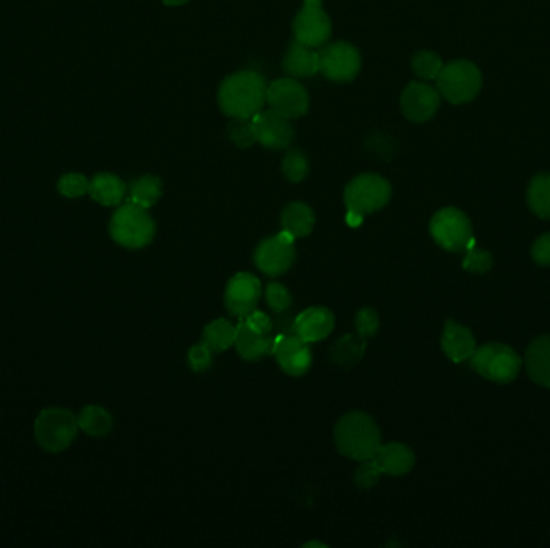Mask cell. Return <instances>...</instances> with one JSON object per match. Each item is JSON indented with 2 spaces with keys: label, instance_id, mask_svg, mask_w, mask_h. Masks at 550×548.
I'll return each instance as SVG.
<instances>
[{
  "label": "cell",
  "instance_id": "1",
  "mask_svg": "<svg viewBox=\"0 0 550 548\" xmlns=\"http://www.w3.org/2000/svg\"><path fill=\"white\" fill-rule=\"evenodd\" d=\"M266 94L268 84L264 76L253 69H245L224 79L217 94V104L229 118L250 119L262 112Z\"/></svg>",
  "mask_w": 550,
  "mask_h": 548
},
{
  "label": "cell",
  "instance_id": "2",
  "mask_svg": "<svg viewBox=\"0 0 550 548\" xmlns=\"http://www.w3.org/2000/svg\"><path fill=\"white\" fill-rule=\"evenodd\" d=\"M335 444L344 457L356 461L375 459L383 445L379 425L364 412H350L338 420Z\"/></svg>",
  "mask_w": 550,
  "mask_h": 548
},
{
  "label": "cell",
  "instance_id": "3",
  "mask_svg": "<svg viewBox=\"0 0 550 548\" xmlns=\"http://www.w3.org/2000/svg\"><path fill=\"white\" fill-rule=\"evenodd\" d=\"M108 229L118 245L141 250L153 242L157 227L147 209L129 201L115 211Z\"/></svg>",
  "mask_w": 550,
  "mask_h": 548
},
{
  "label": "cell",
  "instance_id": "4",
  "mask_svg": "<svg viewBox=\"0 0 550 548\" xmlns=\"http://www.w3.org/2000/svg\"><path fill=\"white\" fill-rule=\"evenodd\" d=\"M439 96L449 104L463 105L475 100L483 86L480 68L469 59H455L447 63L436 78Z\"/></svg>",
  "mask_w": 550,
  "mask_h": 548
},
{
  "label": "cell",
  "instance_id": "5",
  "mask_svg": "<svg viewBox=\"0 0 550 548\" xmlns=\"http://www.w3.org/2000/svg\"><path fill=\"white\" fill-rule=\"evenodd\" d=\"M78 430V416L68 408H44L34 423L36 441L47 452H63L73 444Z\"/></svg>",
  "mask_w": 550,
  "mask_h": 548
},
{
  "label": "cell",
  "instance_id": "6",
  "mask_svg": "<svg viewBox=\"0 0 550 548\" xmlns=\"http://www.w3.org/2000/svg\"><path fill=\"white\" fill-rule=\"evenodd\" d=\"M391 184L379 174H361L344 188V205L348 213L364 217L385 208L391 200Z\"/></svg>",
  "mask_w": 550,
  "mask_h": 548
},
{
  "label": "cell",
  "instance_id": "7",
  "mask_svg": "<svg viewBox=\"0 0 550 548\" xmlns=\"http://www.w3.org/2000/svg\"><path fill=\"white\" fill-rule=\"evenodd\" d=\"M470 365L483 379L507 385L518 377L521 359L510 346L491 342L476 349L473 356L470 357Z\"/></svg>",
  "mask_w": 550,
  "mask_h": 548
},
{
  "label": "cell",
  "instance_id": "8",
  "mask_svg": "<svg viewBox=\"0 0 550 548\" xmlns=\"http://www.w3.org/2000/svg\"><path fill=\"white\" fill-rule=\"evenodd\" d=\"M430 232L433 240L446 251H467L469 248L476 245L472 223L461 209H439L438 213L433 215Z\"/></svg>",
  "mask_w": 550,
  "mask_h": 548
},
{
  "label": "cell",
  "instance_id": "9",
  "mask_svg": "<svg viewBox=\"0 0 550 548\" xmlns=\"http://www.w3.org/2000/svg\"><path fill=\"white\" fill-rule=\"evenodd\" d=\"M361 53L350 42H334L319 52V73L328 81L351 82L361 71Z\"/></svg>",
  "mask_w": 550,
  "mask_h": 548
},
{
  "label": "cell",
  "instance_id": "10",
  "mask_svg": "<svg viewBox=\"0 0 550 548\" xmlns=\"http://www.w3.org/2000/svg\"><path fill=\"white\" fill-rule=\"evenodd\" d=\"M295 41L319 49L332 36V22L322 7V0H305L303 8L293 20Z\"/></svg>",
  "mask_w": 550,
  "mask_h": 548
},
{
  "label": "cell",
  "instance_id": "11",
  "mask_svg": "<svg viewBox=\"0 0 550 548\" xmlns=\"http://www.w3.org/2000/svg\"><path fill=\"white\" fill-rule=\"evenodd\" d=\"M295 240L287 230H282L275 237L262 240L254 250L253 260L261 272L270 277L285 274L295 262Z\"/></svg>",
  "mask_w": 550,
  "mask_h": 548
},
{
  "label": "cell",
  "instance_id": "12",
  "mask_svg": "<svg viewBox=\"0 0 550 548\" xmlns=\"http://www.w3.org/2000/svg\"><path fill=\"white\" fill-rule=\"evenodd\" d=\"M266 104L285 118H303L309 110V94L301 82L293 78H280L268 86Z\"/></svg>",
  "mask_w": 550,
  "mask_h": 548
},
{
  "label": "cell",
  "instance_id": "13",
  "mask_svg": "<svg viewBox=\"0 0 550 548\" xmlns=\"http://www.w3.org/2000/svg\"><path fill=\"white\" fill-rule=\"evenodd\" d=\"M272 356H275L279 367L290 377H303L313 365V351L309 348V342L301 340L293 332L274 338Z\"/></svg>",
  "mask_w": 550,
  "mask_h": 548
},
{
  "label": "cell",
  "instance_id": "14",
  "mask_svg": "<svg viewBox=\"0 0 550 548\" xmlns=\"http://www.w3.org/2000/svg\"><path fill=\"white\" fill-rule=\"evenodd\" d=\"M261 295L262 288L260 279L250 272H238L227 283L224 303L232 315L243 319L256 309Z\"/></svg>",
  "mask_w": 550,
  "mask_h": 548
},
{
  "label": "cell",
  "instance_id": "15",
  "mask_svg": "<svg viewBox=\"0 0 550 548\" xmlns=\"http://www.w3.org/2000/svg\"><path fill=\"white\" fill-rule=\"evenodd\" d=\"M441 96L438 89L432 87L426 82H410L406 89L402 90L401 110L402 114L412 123H426L436 114Z\"/></svg>",
  "mask_w": 550,
  "mask_h": 548
},
{
  "label": "cell",
  "instance_id": "16",
  "mask_svg": "<svg viewBox=\"0 0 550 548\" xmlns=\"http://www.w3.org/2000/svg\"><path fill=\"white\" fill-rule=\"evenodd\" d=\"M256 127V139L264 149L285 150L290 147L295 139V129L291 126V119L285 118L274 110L260 112L253 116Z\"/></svg>",
  "mask_w": 550,
  "mask_h": 548
},
{
  "label": "cell",
  "instance_id": "17",
  "mask_svg": "<svg viewBox=\"0 0 550 548\" xmlns=\"http://www.w3.org/2000/svg\"><path fill=\"white\" fill-rule=\"evenodd\" d=\"M334 314L327 307H307L295 317L293 322V333L298 334L301 340L313 344L325 340L328 334L334 332Z\"/></svg>",
  "mask_w": 550,
  "mask_h": 548
},
{
  "label": "cell",
  "instance_id": "18",
  "mask_svg": "<svg viewBox=\"0 0 550 548\" xmlns=\"http://www.w3.org/2000/svg\"><path fill=\"white\" fill-rule=\"evenodd\" d=\"M441 348L453 362L469 361L476 351L475 336L467 326L457 325L453 320H447L441 338Z\"/></svg>",
  "mask_w": 550,
  "mask_h": 548
},
{
  "label": "cell",
  "instance_id": "19",
  "mask_svg": "<svg viewBox=\"0 0 550 548\" xmlns=\"http://www.w3.org/2000/svg\"><path fill=\"white\" fill-rule=\"evenodd\" d=\"M283 71L290 78H309L319 73V52L313 47L291 41L283 57Z\"/></svg>",
  "mask_w": 550,
  "mask_h": 548
},
{
  "label": "cell",
  "instance_id": "20",
  "mask_svg": "<svg viewBox=\"0 0 550 548\" xmlns=\"http://www.w3.org/2000/svg\"><path fill=\"white\" fill-rule=\"evenodd\" d=\"M525 363L536 385L550 388V334L539 336L529 344Z\"/></svg>",
  "mask_w": 550,
  "mask_h": 548
},
{
  "label": "cell",
  "instance_id": "21",
  "mask_svg": "<svg viewBox=\"0 0 550 548\" xmlns=\"http://www.w3.org/2000/svg\"><path fill=\"white\" fill-rule=\"evenodd\" d=\"M375 461L379 463L381 473L402 476L409 473L416 465V455L408 445L391 443L380 447L379 453L375 455Z\"/></svg>",
  "mask_w": 550,
  "mask_h": 548
},
{
  "label": "cell",
  "instance_id": "22",
  "mask_svg": "<svg viewBox=\"0 0 550 548\" xmlns=\"http://www.w3.org/2000/svg\"><path fill=\"white\" fill-rule=\"evenodd\" d=\"M234 346L237 348V352L242 359L254 362V361H260L261 357L272 354L274 340L269 338V334L264 336V334L254 333L243 324V320H240Z\"/></svg>",
  "mask_w": 550,
  "mask_h": 548
},
{
  "label": "cell",
  "instance_id": "23",
  "mask_svg": "<svg viewBox=\"0 0 550 548\" xmlns=\"http://www.w3.org/2000/svg\"><path fill=\"white\" fill-rule=\"evenodd\" d=\"M127 187L118 176L102 172L90 180V198L104 206H118L126 196Z\"/></svg>",
  "mask_w": 550,
  "mask_h": 548
},
{
  "label": "cell",
  "instance_id": "24",
  "mask_svg": "<svg viewBox=\"0 0 550 548\" xmlns=\"http://www.w3.org/2000/svg\"><path fill=\"white\" fill-rule=\"evenodd\" d=\"M282 230H287L295 238H305L313 232L316 215L306 203L295 201L283 209Z\"/></svg>",
  "mask_w": 550,
  "mask_h": 548
},
{
  "label": "cell",
  "instance_id": "25",
  "mask_svg": "<svg viewBox=\"0 0 550 548\" xmlns=\"http://www.w3.org/2000/svg\"><path fill=\"white\" fill-rule=\"evenodd\" d=\"M129 201L134 203L141 208L149 209L155 206L161 195H163V184L161 178L157 176H142L129 186Z\"/></svg>",
  "mask_w": 550,
  "mask_h": 548
},
{
  "label": "cell",
  "instance_id": "26",
  "mask_svg": "<svg viewBox=\"0 0 550 548\" xmlns=\"http://www.w3.org/2000/svg\"><path fill=\"white\" fill-rule=\"evenodd\" d=\"M79 430L94 437H102L110 434L113 430V418L104 407L100 406H86L78 416Z\"/></svg>",
  "mask_w": 550,
  "mask_h": 548
},
{
  "label": "cell",
  "instance_id": "27",
  "mask_svg": "<svg viewBox=\"0 0 550 548\" xmlns=\"http://www.w3.org/2000/svg\"><path fill=\"white\" fill-rule=\"evenodd\" d=\"M237 336V326L229 320H213L203 330V342H206L213 352H224L234 346Z\"/></svg>",
  "mask_w": 550,
  "mask_h": 548
},
{
  "label": "cell",
  "instance_id": "28",
  "mask_svg": "<svg viewBox=\"0 0 550 548\" xmlns=\"http://www.w3.org/2000/svg\"><path fill=\"white\" fill-rule=\"evenodd\" d=\"M528 205L541 219H550V174H537L529 182Z\"/></svg>",
  "mask_w": 550,
  "mask_h": 548
},
{
  "label": "cell",
  "instance_id": "29",
  "mask_svg": "<svg viewBox=\"0 0 550 548\" xmlns=\"http://www.w3.org/2000/svg\"><path fill=\"white\" fill-rule=\"evenodd\" d=\"M364 348V344H359L351 334H346L342 340L335 342L332 348V361L343 367H351L361 359Z\"/></svg>",
  "mask_w": 550,
  "mask_h": 548
},
{
  "label": "cell",
  "instance_id": "30",
  "mask_svg": "<svg viewBox=\"0 0 550 548\" xmlns=\"http://www.w3.org/2000/svg\"><path fill=\"white\" fill-rule=\"evenodd\" d=\"M443 67L445 65L438 53L430 52V50L416 53L412 59L414 73L424 81H436Z\"/></svg>",
  "mask_w": 550,
  "mask_h": 548
},
{
  "label": "cell",
  "instance_id": "31",
  "mask_svg": "<svg viewBox=\"0 0 550 548\" xmlns=\"http://www.w3.org/2000/svg\"><path fill=\"white\" fill-rule=\"evenodd\" d=\"M282 172L285 178L293 184H299L301 180H305L309 172V161L305 153L299 150L289 151L283 158Z\"/></svg>",
  "mask_w": 550,
  "mask_h": 548
},
{
  "label": "cell",
  "instance_id": "32",
  "mask_svg": "<svg viewBox=\"0 0 550 548\" xmlns=\"http://www.w3.org/2000/svg\"><path fill=\"white\" fill-rule=\"evenodd\" d=\"M229 137L240 149L252 147L254 142H258L253 118L232 119V123L229 124Z\"/></svg>",
  "mask_w": 550,
  "mask_h": 548
},
{
  "label": "cell",
  "instance_id": "33",
  "mask_svg": "<svg viewBox=\"0 0 550 548\" xmlns=\"http://www.w3.org/2000/svg\"><path fill=\"white\" fill-rule=\"evenodd\" d=\"M89 180L79 172H69L59 180V192L67 198H79L89 193Z\"/></svg>",
  "mask_w": 550,
  "mask_h": 548
},
{
  "label": "cell",
  "instance_id": "34",
  "mask_svg": "<svg viewBox=\"0 0 550 548\" xmlns=\"http://www.w3.org/2000/svg\"><path fill=\"white\" fill-rule=\"evenodd\" d=\"M492 264H494V260H492L490 251L480 250L475 245L467 250V254H465V260L462 262V267L465 270H469V272H473V274H484V272L491 270Z\"/></svg>",
  "mask_w": 550,
  "mask_h": 548
},
{
  "label": "cell",
  "instance_id": "35",
  "mask_svg": "<svg viewBox=\"0 0 550 548\" xmlns=\"http://www.w3.org/2000/svg\"><path fill=\"white\" fill-rule=\"evenodd\" d=\"M291 295L282 283L270 282L266 287V303L275 314H282L291 306Z\"/></svg>",
  "mask_w": 550,
  "mask_h": 548
},
{
  "label": "cell",
  "instance_id": "36",
  "mask_svg": "<svg viewBox=\"0 0 550 548\" xmlns=\"http://www.w3.org/2000/svg\"><path fill=\"white\" fill-rule=\"evenodd\" d=\"M381 470L375 459L364 460L354 474V482L361 489H371L381 478Z\"/></svg>",
  "mask_w": 550,
  "mask_h": 548
},
{
  "label": "cell",
  "instance_id": "37",
  "mask_svg": "<svg viewBox=\"0 0 550 548\" xmlns=\"http://www.w3.org/2000/svg\"><path fill=\"white\" fill-rule=\"evenodd\" d=\"M356 332L362 340L365 338H371L373 334L379 332L380 319L379 314L371 309V307H364L361 311L357 312L356 322Z\"/></svg>",
  "mask_w": 550,
  "mask_h": 548
},
{
  "label": "cell",
  "instance_id": "38",
  "mask_svg": "<svg viewBox=\"0 0 550 548\" xmlns=\"http://www.w3.org/2000/svg\"><path fill=\"white\" fill-rule=\"evenodd\" d=\"M213 363V351L206 342H198L188 351V365L197 373L208 370Z\"/></svg>",
  "mask_w": 550,
  "mask_h": 548
},
{
  "label": "cell",
  "instance_id": "39",
  "mask_svg": "<svg viewBox=\"0 0 550 548\" xmlns=\"http://www.w3.org/2000/svg\"><path fill=\"white\" fill-rule=\"evenodd\" d=\"M240 320H243V324H245L252 332L258 334H264V336L270 333L272 328H274V322L269 317L268 314L256 311V309H254L253 312H250L246 317Z\"/></svg>",
  "mask_w": 550,
  "mask_h": 548
},
{
  "label": "cell",
  "instance_id": "40",
  "mask_svg": "<svg viewBox=\"0 0 550 548\" xmlns=\"http://www.w3.org/2000/svg\"><path fill=\"white\" fill-rule=\"evenodd\" d=\"M531 254L539 266L550 267V233L536 240L531 248Z\"/></svg>",
  "mask_w": 550,
  "mask_h": 548
},
{
  "label": "cell",
  "instance_id": "41",
  "mask_svg": "<svg viewBox=\"0 0 550 548\" xmlns=\"http://www.w3.org/2000/svg\"><path fill=\"white\" fill-rule=\"evenodd\" d=\"M190 0H163L164 5L168 7H180V5H186Z\"/></svg>",
  "mask_w": 550,
  "mask_h": 548
},
{
  "label": "cell",
  "instance_id": "42",
  "mask_svg": "<svg viewBox=\"0 0 550 548\" xmlns=\"http://www.w3.org/2000/svg\"><path fill=\"white\" fill-rule=\"evenodd\" d=\"M317 547V545H320V547H325V545H324V543H317V542H309V543H306L305 547Z\"/></svg>",
  "mask_w": 550,
  "mask_h": 548
}]
</instances>
